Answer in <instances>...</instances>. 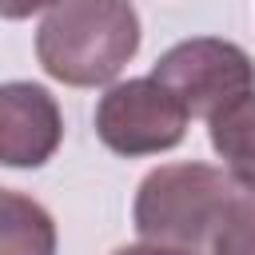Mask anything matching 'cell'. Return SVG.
<instances>
[{"mask_svg": "<svg viewBox=\"0 0 255 255\" xmlns=\"http://www.w3.org/2000/svg\"><path fill=\"white\" fill-rule=\"evenodd\" d=\"M207 135L227 171L243 187H255V92H243L231 104H223L207 120Z\"/></svg>", "mask_w": 255, "mask_h": 255, "instance_id": "52a82bcc", "label": "cell"}, {"mask_svg": "<svg viewBox=\"0 0 255 255\" xmlns=\"http://www.w3.org/2000/svg\"><path fill=\"white\" fill-rule=\"evenodd\" d=\"M187 255H255V187H235L199 227Z\"/></svg>", "mask_w": 255, "mask_h": 255, "instance_id": "8992f818", "label": "cell"}, {"mask_svg": "<svg viewBox=\"0 0 255 255\" xmlns=\"http://www.w3.org/2000/svg\"><path fill=\"white\" fill-rule=\"evenodd\" d=\"M139 52V16L131 0H60L40 32V68L68 88L112 84Z\"/></svg>", "mask_w": 255, "mask_h": 255, "instance_id": "6da1fadb", "label": "cell"}, {"mask_svg": "<svg viewBox=\"0 0 255 255\" xmlns=\"http://www.w3.org/2000/svg\"><path fill=\"white\" fill-rule=\"evenodd\" d=\"M231 187H235V175L211 163H163L147 171L131 207L139 239L191 251L199 227L211 219V211L223 203Z\"/></svg>", "mask_w": 255, "mask_h": 255, "instance_id": "7a4b0ae2", "label": "cell"}, {"mask_svg": "<svg viewBox=\"0 0 255 255\" xmlns=\"http://www.w3.org/2000/svg\"><path fill=\"white\" fill-rule=\"evenodd\" d=\"M151 76L187 108V116L211 120L223 104L255 88V60L231 40L195 36L167 48Z\"/></svg>", "mask_w": 255, "mask_h": 255, "instance_id": "277c9868", "label": "cell"}, {"mask_svg": "<svg viewBox=\"0 0 255 255\" xmlns=\"http://www.w3.org/2000/svg\"><path fill=\"white\" fill-rule=\"evenodd\" d=\"M112 255H187V251H175V247H163V243H135V247H120Z\"/></svg>", "mask_w": 255, "mask_h": 255, "instance_id": "30bf717a", "label": "cell"}, {"mask_svg": "<svg viewBox=\"0 0 255 255\" xmlns=\"http://www.w3.org/2000/svg\"><path fill=\"white\" fill-rule=\"evenodd\" d=\"M64 139V116L48 88L12 80L0 84V163L44 167Z\"/></svg>", "mask_w": 255, "mask_h": 255, "instance_id": "5b68a950", "label": "cell"}, {"mask_svg": "<svg viewBox=\"0 0 255 255\" xmlns=\"http://www.w3.org/2000/svg\"><path fill=\"white\" fill-rule=\"evenodd\" d=\"M0 255H56V219L32 195L0 187Z\"/></svg>", "mask_w": 255, "mask_h": 255, "instance_id": "ba28073f", "label": "cell"}, {"mask_svg": "<svg viewBox=\"0 0 255 255\" xmlns=\"http://www.w3.org/2000/svg\"><path fill=\"white\" fill-rule=\"evenodd\" d=\"M60 0H0V20H28L32 12L56 8Z\"/></svg>", "mask_w": 255, "mask_h": 255, "instance_id": "9c48e42d", "label": "cell"}, {"mask_svg": "<svg viewBox=\"0 0 255 255\" xmlns=\"http://www.w3.org/2000/svg\"><path fill=\"white\" fill-rule=\"evenodd\" d=\"M187 108L155 80H128L112 84L96 104V135L116 155H159L171 151L187 131Z\"/></svg>", "mask_w": 255, "mask_h": 255, "instance_id": "3957f363", "label": "cell"}]
</instances>
